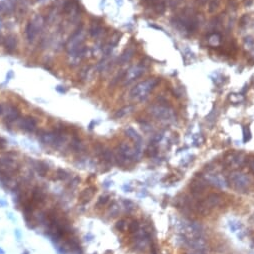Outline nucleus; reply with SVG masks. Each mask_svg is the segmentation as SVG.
<instances>
[{"mask_svg":"<svg viewBox=\"0 0 254 254\" xmlns=\"http://www.w3.org/2000/svg\"><path fill=\"white\" fill-rule=\"evenodd\" d=\"M156 84H157V81L154 78H149L145 80V81L138 83L131 90L130 97L133 100H136V101L143 100L147 97V95L149 94L150 91L153 90V88L156 86Z\"/></svg>","mask_w":254,"mask_h":254,"instance_id":"obj_1","label":"nucleus"},{"mask_svg":"<svg viewBox=\"0 0 254 254\" xmlns=\"http://www.w3.org/2000/svg\"><path fill=\"white\" fill-rule=\"evenodd\" d=\"M42 26H43V19L42 17L39 15L35 16L33 20L29 22L25 29L26 37H27L28 41H33L37 32L39 30H41Z\"/></svg>","mask_w":254,"mask_h":254,"instance_id":"obj_2","label":"nucleus"},{"mask_svg":"<svg viewBox=\"0 0 254 254\" xmlns=\"http://www.w3.org/2000/svg\"><path fill=\"white\" fill-rule=\"evenodd\" d=\"M18 126L27 132H33L35 131V129H36L37 121L34 117L27 116L23 119H21V121L18 123Z\"/></svg>","mask_w":254,"mask_h":254,"instance_id":"obj_3","label":"nucleus"},{"mask_svg":"<svg viewBox=\"0 0 254 254\" xmlns=\"http://www.w3.org/2000/svg\"><path fill=\"white\" fill-rule=\"evenodd\" d=\"M97 188L95 186H89L87 188L83 189L81 192L79 193L78 200L81 204H86L87 202L90 201V199L92 198V196L96 193Z\"/></svg>","mask_w":254,"mask_h":254,"instance_id":"obj_4","label":"nucleus"},{"mask_svg":"<svg viewBox=\"0 0 254 254\" xmlns=\"http://www.w3.org/2000/svg\"><path fill=\"white\" fill-rule=\"evenodd\" d=\"M3 113H5V115H4V119H5L7 122H13V121H15L16 119H18V117H19L18 109L13 105L5 106Z\"/></svg>","mask_w":254,"mask_h":254,"instance_id":"obj_5","label":"nucleus"},{"mask_svg":"<svg viewBox=\"0 0 254 254\" xmlns=\"http://www.w3.org/2000/svg\"><path fill=\"white\" fill-rule=\"evenodd\" d=\"M144 73V68L140 65H136L133 66L130 69H129L126 72V76H125V80L126 82H130L132 80H134L136 78H138L141 74Z\"/></svg>","mask_w":254,"mask_h":254,"instance_id":"obj_6","label":"nucleus"},{"mask_svg":"<svg viewBox=\"0 0 254 254\" xmlns=\"http://www.w3.org/2000/svg\"><path fill=\"white\" fill-rule=\"evenodd\" d=\"M33 165H34L35 169H36V171L39 174V176H41V177L46 176L47 172L49 170V167H48V165L45 162H43V161H34Z\"/></svg>","mask_w":254,"mask_h":254,"instance_id":"obj_7","label":"nucleus"},{"mask_svg":"<svg viewBox=\"0 0 254 254\" xmlns=\"http://www.w3.org/2000/svg\"><path fill=\"white\" fill-rule=\"evenodd\" d=\"M70 148L72 149L74 152H81L84 150L85 146L82 143V141L78 137H73L72 140L70 142Z\"/></svg>","mask_w":254,"mask_h":254,"instance_id":"obj_8","label":"nucleus"},{"mask_svg":"<svg viewBox=\"0 0 254 254\" xmlns=\"http://www.w3.org/2000/svg\"><path fill=\"white\" fill-rule=\"evenodd\" d=\"M17 45V40L14 35H8V36L4 40V46L7 49L8 51H13L15 50Z\"/></svg>","mask_w":254,"mask_h":254,"instance_id":"obj_9","label":"nucleus"},{"mask_svg":"<svg viewBox=\"0 0 254 254\" xmlns=\"http://www.w3.org/2000/svg\"><path fill=\"white\" fill-rule=\"evenodd\" d=\"M125 133H126L129 138H131L133 141H135V143H139V142L141 141V138H140L139 135H138V133L134 130V129H132L131 127L126 128Z\"/></svg>","mask_w":254,"mask_h":254,"instance_id":"obj_10","label":"nucleus"},{"mask_svg":"<svg viewBox=\"0 0 254 254\" xmlns=\"http://www.w3.org/2000/svg\"><path fill=\"white\" fill-rule=\"evenodd\" d=\"M100 156L106 162H111L114 158V155L112 153V151H111L110 149H108V148H103V150H102V152L100 154Z\"/></svg>","mask_w":254,"mask_h":254,"instance_id":"obj_11","label":"nucleus"},{"mask_svg":"<svg viewBox=\"0 0 254 254\" xmlns=\"http://www.w3.org/2000/svg\"><path fill=\"white\" fill-rule=\"evenodd\" d=\"M132 55H133V50H132V49H127V50L124 51L123 54L120 56V58H119L120 63H121V64L126 63V62H128L129 60L131 59Z\"/></svg>","mask_w":254,"mask_h":254,"instance_id":"obj_12","label":"nucleus"},{"mask_svg":"<svg viewBox=\"0 0 254 254\" xmlns=\"http://www.w3.org/2000/svg\"><path fill=\"white\" fill-rule=\"evenodd\" d=\"M108 200H109V195H101L99 198H98L97 200V202L95 204V207L96 208H100V207H103L106 203L108 202Z\"/></svg>","mask_w":254,"mask_h":254,"instance_id":"obj_13","label":"nucleus"},{"mask_svg":"<svg viewBox=\"0 0 254 254\" xmlns=\"http://www.w3.org/2000/svg\"><path fill=\"white\" fill-rule=\"evenodd\" d=\"M130 110H132V106H126V107H123L120 110L117 111V113L114 115L115 118H121L123 116H125L126 114L130 112Z\"/></svg>","mask_w":254,"mask_h":254,"instance_id":"obj_14","label":"nucleus"},{"mask_svg":"<svg viewBox=\"0 0 254 254\" xmlns=\"http://www.w3.org/2000/svg\"><path fill=\"white\" fill-rule=\"evenodd\" d=\"M69 174L67 172H66L64 169H61V168H58L56 170V178L58 180H61V181H64L68 178Z\"/></svg>","mask_w":254,"mask_h":254,"instance_id":"obj_15","label":"nucleus"},{"mask_svg":"<svg viewBox=\"0 0 254 254\" xmlns=\"http://www.w3.org/2000/svg\"><path fill=\"white\" fill-rule=\"evenodd\" d=\"M89 32H90V34L92 35L93 37H97L102 33V27L99 25H97V24L92 25L90 30H89Z\"/></svg>","mask_w":254,"mask_h":254,"instance_id":"obj_16","label":"nucleus"},{"mask_svg":"<svg viewBox=\"0 0 254 254\" xmlns=\"http://www.w3.org/2000/svg\"><path fill=\"white\" fill-rule=\"evenodd\" d=\"M79 183H80V177H78V176H75V177H73L72 179H71L70 181H69V183L67 184V188L68 189H75L76 188V187L79 185Z\"/></svg>","mask_w":254,"mask_h":254,"instance_id":"obj_17","label":"nucleus"},{"mask_svg":"<svg viewBox=\"0 0 254 254\" xmlns=\"http://www.w3.org/2000/svg\"><path fill=\"white\" fill-rule=\"evenodd\" d=\"M128 230L130 233H136L139 230V223H138V221L137 220L131 221L128 225Z\"/></svg>","mask_w":254,"mask_h":254,"instance_id":"obj_18","label":"nucleus"},{"mask_svg":"<svg viewBox=\"0 0 254 254\" xmlns=\"http://www.w3.org/2000/svg\"><path fill=\"white\" fill-rule=\"evenodd\" d=\"M126 226H127V224H126V220H124V219H121V220L117 221L116 225H115V227H116V229L119 230L120 232H124V231H125V229H126Z\"/></svg>","mask_w":254,"mask_h":254,"instance_id":"obj_19","label":"nucleus"},{"mask_svg":"<svg viewBox=\"0 0 254 254\" xmlns=\"http://www.w3.org/2000/svg\"><path fill=\"white\" fill-rule=\"evenodd\" d=\"M118 206H113V207H111L110 209V214H112V216H116L118 213H119V208H117Z\"/></svg>","mask_w":254,"mask_h":254,"instance_id":"obj_20","label":"nucleus"},{"mask_svg":"<svg viewBox=\"0 0 254 254\" xmlns=\"http://www.w3.org/2000/svg\"><path fill=\"white\" fill-rule=\"evenodd\" d=\"M6 144V140L3 139L2 137H0V148H3L4 146Z\"/></svg>","mask_w":254,"mask_h":254,"instance_id":"obj_21","label":"nucleus"},{"mask_svg":"<svg viewBox=\"0 0 254 254\" xmlns=\"http://www.w3.org/2000/svg\"><path fill=\"white\" fill-rule=\"evenodd\" d=\"M3 111H4V106L2 104H0V115L3 113Z\"/></svg>","mask_w":254,"mask_h":254,"instance_id":"obj_22","label":"nucleus"}]
</instances>
